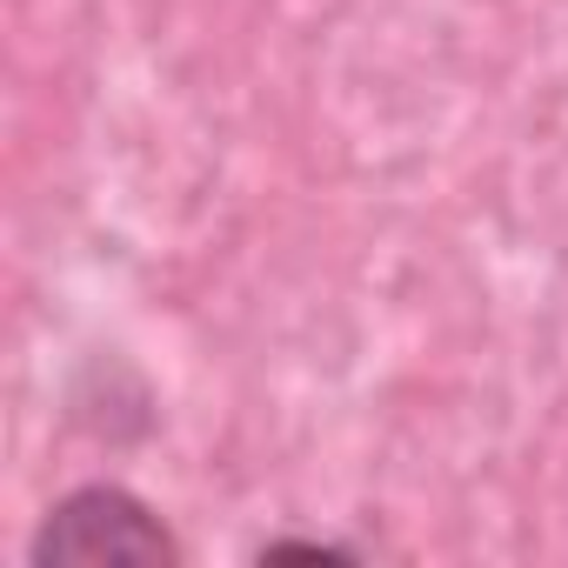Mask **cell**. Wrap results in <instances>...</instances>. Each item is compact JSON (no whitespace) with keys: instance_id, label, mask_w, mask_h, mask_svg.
<instances>
[{"instance_id":"7a4b0ae2","label":"cell","mask_w":568,"mask_h":568,"mask_svg":"<svg viewBox=\"0 0 568 568\" xmlns=\"http://www.w3.org/2000/svg\"><path fill=\"white\" fill-rule=\"evenodd\" d=\"M355 561V548H342V541H267L261 548V561Z\"/></svg>"},{"instance_id":"6da1fadb","label":"cell","mask_w":568,"mask_h":568,"mask_svg":"<svg viewBox=\"0 0 568 568\" xmlns=\"http://www.w3.org/2000/svg\"><path fill=\"white\" fill-rule=\"evenodd\" d=\"M28 555H34V568H174L181 541L141 495L94 481V488L61 495L41 515Z\"/></svg>"}]
</instances>
